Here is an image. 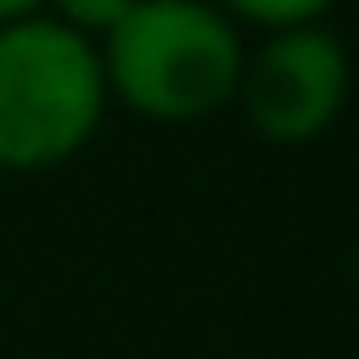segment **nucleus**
I'll use <instances>...</instances> for the list:
<instances>
[{
  "instance_id": "f257e3e1",
  "label": "nucleus",
  "mask_w": 359,
  "mask_h": 359,
  "mask_svg": "<svg viewBox=\"0 0 359 359\" xmlns=\"http://www.w3.org/2000/svg\"><path fill=\"white\" fill-rule=\"evenodd\" d=\"M107 95L146 123H202L236 101L241 22L213 0H135L101 39Z\"/></svg>"
},
{
  "instance_id": "f03ea898",
  "label": "nucleus",
  "mask_w": 359,
  "mask_h": 359,
  "mask_svg": "<svg viewBox=\"0 0 359 359\" xmlns=\"http://www.w3.org/2000/svg\"><path fill=\"white\" fill-rule=\"evenodd\" d=\"M107 101L95 39L45 11L0 28V174L73 163L95 140Z\"/></svg>"
},
{
  "instance_id": "7ed1b4c3",
  "label": "nucleus",
  "mask_w": 359,
  "mask_h": 359,
  "mask_svg": "<svg viewBox=\"0 0 359 359\" xmlns=\"http://www.w3.org/2000/svg\"><path fill=\"white\" fill-rule=\"evenodd\" d=\"M353 95V62L348 45L325 22H292L269 28L247 56L236 79V107L269 146H309L320 140Z\"/></svg>"
},
{
  "instance_id": "20e7f679",
  "label": "nucleus",
  "mask_w": 359,
  "mask_h": 359,
  "mask_svg": "<svg viewBox=\"0 0 359 359\" xmlns=\"http://www.w3.org/2000/svg\"><path fill=\"white\" fill-rule=\"evenodd\" d=\"M230 22H247V28H292V22H320L337 0H213Z\"/></svg>"
},
{
  "instance_id": "39448f33",
  "label": "nucleus",
  "mask_w": 359,
  "mask_h": 359,
  "mask_svg": "<svg viewBox=\"0 0 359 359\" xmlns=\"http://www.w3.org/2000/svg\"><path fill=\"white\" fill-rule=\"evenodd\" d=\"M129 6H135V0H39L45 17H56L62 28H73V34H84V39H101Z\"/></svg>"
},
{
  "instance_id": "423d86ee",
  "label": "nucleus",
  "mask_w": 359,
  "mask_h": 359,
  "mask_svg": "<svg viewBox=\"0 0 359 359\" xmlns=\"http://www.w3.org/2000/svg\"><path fill=\"white\" fill-rule=\"evenodd\" d=\"M39 11V0H0V28L6 22H22V17H34Z\"/></svg>"
}]
</instances>
